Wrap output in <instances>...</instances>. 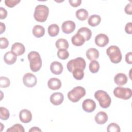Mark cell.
Instances as JSON below:
<instances>
[{
	"label": "cell",
	"mask_w": 132,
	"mask_h": 132,
	"mask_svg": "<svg viewBox=\"0 0 132 132\" xmlns=\"http://www.w3.org/2000/svg\"><path fill=\"white\" fill-rule=\"evenodd\" d=\"M27 57L29 61L30 70L34 72L39 71L42 67V59L39 53L36 51H31L28 54Z\"/></svg>",
	"instance_id": "obj_1"
},
{
	"label": "cell",
	"mask_w": 132,
	"mask_h": 132,
	"mask_svg": "<svg viewBox=\"0 0 132 132\" xmlns=\"http://www.w3.org/2000/svg\"><path fill=\"white\" fill-rule=\"evenodd\" d=\"M94 97L98 102L100 106L103 108L109 107L111 103V99L109 94L104 90H97L94 93Z\"/></svg>",
	"instance_id": "obj_2"
},
{
	"label": "cell",
	"mask_w": 132,
	"mask_h": 132,
	"mask_svg": "<svg viewBox=\"0 0 132 132\" xmlns=\"http://www.w3.org/2000/svg\"><path fill=\"white\" fill-rule=\"evenodd\" d=\"M49 14L48 8L44 5H39L35 8L34 16L35 19L39 22H45Z\"/></svg>",
	"instance_id": "obj_3"
},
{
	"label": "cell",
	"mask_w": 132,
	"mask_h": 132,
	"mask_svg": "<svg viewBox=\"0 0 132 132\" xmlns=\"http://www.w3.org/2000/svg\"><path fill=\"white\" fill-rule=\"evenodd\" d=\"M106 54L109 56L110 61L113 63H118L122 60V53L119 47L117 46L111 45L109 46L106 50Z\"/></svg>",
	"instance_id": "obj_4"
},
{
	"label": "cell",
	"mask_w": 132,
	"mask_h": 132,
	"mask_svg": "<svg viewBox=\"0 0 132 132\" xmlns=\"http://www.w3.org/2000/svg\"><path fill=\"white\" fill-rule=\"evenodd\" d=\"M85 89L81 86H77L68 92V97L71 102L76 103L79 101L81 98L85 95Z\"/></svg>",
	"instance_id": "obj_5"
},
{
	"label": "cell",
	"mask_w": 132,
	"mask_h": 132,
	"mask_svg": "<svg viewBox=\"0 0 132 132\" xmlns=\"http://www.w3.org/2000/svg\"><path fill=\"white\" fill-rule=\"evenodd\" d=\"M86 65V63L85 59L81 57H77L74 59L70 60L67 64V67L69 72H72L76 68H79L84 70Z\"/></svg>",
	"instance_id": "obj_6"
},
{
	"label": "cell",
	"mask_w": 132,
	"mask_h": 132,
	"mask_svg": "<svg viewBox=\"0 0 132 132\" xmlns=\"http://www.w3.org/2000/svg\"><path fill=\"white\" fill-rule=\"evenodd\" d=\"M113 94L117 98L126 100L131 97L132 91L128 88L117 87L113 90Z\"/></svg>",
	"instance_id": "obj_7"
},
{
	"label": "cell",
	"mask_w": 132,
	"mask_h": 132,
	"mask_svg": "<svg viewBox=\"0 0 132 132\" xmlns=\"http://www.w3.org/2000/svg\"><path fill=\"white\" fill-rule=\"evenodd\" d=\"M24 85L28 88H32L36 86L37 82L36 76L31 73H26L23 77Z\"/></svg>",
	"instance_id": "obj_8"
},
{
	"label": "cell",
	"mask_w": 132,
	"mask_h": 132,
	"mask_svg": "<svg viewBox=\"0 0 132 132\" xmlns=\"http://www.w3.org/2000/svg\"><path fill=\"white\" fill-rule=\"evenodd\" d=\"M75 23L71 20L65 21L61 25L62 31L67 34L73 32L75 29Z\"/></svg>",
	"instance_id": "obj_9"
},
{
	"label": "cell",
	"mask_w": 132,
	"mask_h": 132,
	"mask_svg": "<svg viewBox=\"0 0 132 132\" xmlns=\"http://www.w3.org/2000/svg\"><path fill=\"white\" fill-rule=\"evenodd\" d=\"M108 37L104 34H100L96 36L95 38V43L99 47H104L109 43Z\"/></svg>",
	"instance_id": "obj_10"
},
{
	"label": "cell",
	"mask_w": 132,
	"mask_h": 132,
	"mask_svg": "<svg viewBox=\"0 0 132 132\" xmlns=\"http://www.w3.org/2000/svg\"><path fill=\"white\" fill-rule=\"evenodd\" d=\"M82 108L87 112H92L96 108V103L93 100L88 98L82 102Z\"/></svg>",
	"instance_id": "obj_11"
},
{
	"label": "cell",
	"mask_w": 132,
	"mask_h": 132,
	"mask_svg": "<svg viewBox=\"0 0 132 132\" xmlns=\"http://www.w3.org/2000/svg\"><path fill=\"white\" fill-rule=\"evenodd\" d=\"M64 100V96L62 93L55 92L53 93L50 96V102L55 106L61 104Z\"/></svg>",
	"instance_id": "obj_12"
},
{
	"label": "cell",
	"mask_w": 132,
	"mask_h": 132,
	"mask_svg": "<svg viewBox=\"0 0 132 132\" xmlns=\"http://www.w3.org/2000/svg\"><path fill=\"white\" fill-rule=\"evenodd\" d=\"M19 118L22 122L28 123L31 121L32 114L29 110L24 109L20 111Z\"/></svg>",
	"instance_id": "obj_13"
},
{
	"label": "cell",
	"mask_w": 132,
	"mask_h": 132,
	"mask_svg": "<svg viewBox=\"0 0 132 132\" xmlns=\"http://www.w3.org/2000/svg\"><path fill=\"white\" fill-rule=\"evenodd\" d=\"M16 56H21L25 52L24 45L20 42L14 43L11 46V51Z\"/></svg>",
	"instance_id": "obj_14"
},
{
	"label": "cell",
	"mask_w": 132,
	"mask_h": 132,
	"mask_svg": "<svg viewBox=\"0 0 132 132\" xmlns=\"http://www.w3.org/2000/svg\"><path fill=\"white\" fill-rule=\"evenodd\" d=\"M48 87L53 90H56L59 89L61 87V80L57 78L53 77L50 78L47 82Z\"/></svg>",
	"instance_id": "obj_15"
},
{
	"label": "cell",
	"mask_w": 132,
	"mask_h": 132,
	"mask_svg": "<svg viewBox=\"0 0 132 132\" xmlns=\"http://www.w3.org/2000/svg\"><path fill=\"white\" fill-rule=\"evenodd\" d=\"M63 65L58 61H54L50 65V70L55 75H59L63 71Z\"/></svg>",
	"instance_id": "obj_16"
},
{
	"label": "cell",
	"mask_w": 132,
	"mask_h": 132,
	"mask_svg": "<svg viewBox=\"0 0 132 132\" xmlns=\"http://www.w3.org/2000/svg\"><path fill=\"white\" fill-rule=\"evenodd\" d=\"M128 80L127 76L122 73L116 74L114 77V81L118 86H121L125 85Z\"/></svg>",
	"instance_id": "obj_17"
},
{
	"label": "cell",
	"mask_w": 132,
	"mask_h": 132,
	"mask_svg": "<svg viewBox=\"0 0 132 132\" xmlns=\"http://www.w3.org/2000/svg\"><path fill=\"white\" fill-rule=\"evenodd\" d=\"M17 59V56L12 51L6 52L4 56V60L6 63L10 65L14 64Z\"/></svg>",
	"instance_id": "obj_18"
},
{
	"label": "cell",
	"mask_w": 132,
	"mask_h": 132,
	"mask_svg": "<svg viewBox=\"0 0 132 132\" xmlns=\"http://www.w3.org/2000/svg\"><path fill=\"white\" fill-rule=\"evenodd\" d=\"M86 55L89 60H96L99 57V52L95 48H90L87 51Z\"/></svg>",
	"instance_id": "obj_19"
},
{
	"label": "cell",
	"mask_w": 132,
	"mask_h": 132,
	"mask_svg": "<svg viewBox=\"0 0 132 132\" xmlns=\"http://www.w3.org/2000/svg\"><path fill=\"white\" fill-rule=\"evenodd\" d=\"M95 121L98 124H104L108 120V116L104 111H100L95 116Z\"/></svg>",
	"instance_id": "obj_20"
},
{
	"label": "cell",
	"mask_w": 132,
	"mask_h": 132,
	"mask_svg": "<svg viewBox=\"0 0 132 132\" xmlns=\"http://www.w3.org/2000/svg\"><path fill=\"white\" fill-rule=\"evenodd\" d=\"M77 33L81 35L84 38L85 41L89 40L92 36L91 30L88 27H86L80 28L78 30Z\"/></svg>",
	"instance_id": "obj_21"
},
{
	"label": "cell",
	"mask_w": 132,
	"mask_h": 132,
	"mask_svg": "<svg viewBox=\"0 0 132 132\" xmlns=\"http://www.w3.org/2000/svg\"><path fill=\"white\" fill-rule=\"evenodd\" d=\"M71 41L74 45L76 46H80L84 44L85 40L81 35L77 33L72 37Z\"/></svg>",
	"instance_id": "obj_22"
},
{
	"label": "cell",
	"mask_w": 132,
	"mask_h": 132,
	"mask_svg": "<svg viewBox=\"0 0 132 132\" xmlns=\"http://www.w3.org/2000/svg\"><path fill=\"white\" fill-rule=\"evenodd\" d=\"M33 35L36 38H41L44 35L45 29L41 25H36L33 27L32 30Z\"/></svg>",
	"instance_id": "obj_23"
},
{
	"label": "cell",
	"mask_w": 132,
	"mask_h": 132,
	"mask_svg": "<svg viewBox=\"0 0 132 132\" xmlns=\"http://www.w3.org/2000/svg\"><path fill=\"white\" fill-rule=\"evenodd\" d=\"M101 21V18L99 15L93 14L91 15L88 20L89 25L92 27H95L99 25Z\"/></svg>",
	"instance_id": "obj_24"
},
{
	"label": "cell",
	"mask_w": 132,
	"mask_h": 132,
	"mask_svg": "<svg viewBox=\"0 0 132 132\" xmlns=\"http://www.w3.org/2000/svg\"><path fill=\"white\" fill-rule=\"evenodd\" d=\"M48 35L51 37H55L59 34V27L56 24H51L47 29Z\"/></svg>",
	"instance_id": "obj_25"
},
{
	"label": "cell",
	"mask_w": 132,
	"mask_h": 132,
	"mask_svg": "<svg viewBox=\"0 0 132 132\" xmlns=\"http://www.w3.org/2000/svg\"><path fill=\"white\" fill-rule=\"evenodd\" d=\"M76 18L80 21L86 20L89 15L88 11L85 9H80L76 11L75 13Z\"/></svg>",
	"instance_id": "obj_26"
},
{
	"label": "cell",
	"mask_w": 132,
	"mask_h": 132,
	"mask_svg": "<svg viewBox=\"0 0 132 132\" xmlns=\"http://www.w3.org/2000/svg\"><path fill=\"white\" fill-rule=\"evenodd\" d=\"M56 47L58 49L60 48H64V49H68L69 48V43L68 41L66 39H63V38H60L58 39L55 43Z\"/></svg>",
	"instance_id": "obj_27"
},
{
	"label": "cell",
	"mask_w": 132,
	"mask_h": 132,
	"mask_svg": "<svg viewBox=\"0 0 132 132\" xmlns=\"http://www.w3.org/2000/svg\"><path fill=\"white\" fill-rule=\"evenodd\" d=\"M74 78L76 80H81L84 76V72L82 69L79 68L75 69L72 72Z\"/></svg>",
	"instance_id": "obj_28"
},
{
	"label": "cell",
	"mask_w": 132,
	"mask_h": 132,
	"mask_svg": "<svg viewBox=\"0 0 132 132\" xmlns=\"http://www.w3.org/2000/svg\"><path fill=\"white\" fill-rule=\"evenodd\" d=\"M90 71L92 73H97L100 69V64L96 60H92L89 65Z\"/></svg>",
	"instance_id": "obj_29"
},
{
	"label": "cell",
	"mask_w": 132,
	"mask_h": 132,
	"mask_svg": "<svg viewBox=\"0 0 132 132\" xmlns=\"http://www.w3.org/2000/svg\"><path fill=\"white\" fill-rule=\"evenodd\" d=\"M57 56L60 59L65 60L69 57V53L66 49L60 48L57 52Z\"/></svg>",
	"instance_id": "obj_30"
},
{
	"label": "cell",
	"mask_w": 132,
	"mask_h": 132,
	"mask_svg": "<svg viewBox=\"0 0 132 132\" xmlns=\"http://www.w3.org/2000/svg\"><path fill=\"white\" fill-rule=\"evenodd\" d=\"M10 117V113L9 110L3 107H1L0 108V118L3 120H6L9 119Z\"/></svg>",
	"instance_id": "obj_31"
},
{
	"label": "cell",
	"mask_w": 132,
	"mask_h": 132,
	"mask_svg": "<svg viewBox=\"0 0 132 132\" xmlns=\"http://www.w3.org/2000/svg\"><path fill=\"white\" fill-rule=\"evenodd\" d=\"M7 132L9 131H21V132H24L25 129L23 126L20 124H15L13 125L12 126L8 128L6 130Z\"/></svg>",
	"instance_id": "obj_32"
},
{
	"label": "cell",
	"mask_w": 132,
	"mask_h": 132,
	"mask_svg": "<svg viewBox=\"0 0 132 132\" xmlns=\"http://www.w3.org/2000/svg\"><path fill=\"white\" fill-rule=\"evenodd\" d=\"M107 130L108 132H119L121 129L120 126L117 123H111L107 126Z\"/></svg>",
	"instance_id": "obj_33"
},
{
	"label": "cell",
	"mask_w": 132,
	"mask_h": 132,
	"mask_svg": "<svg viewBox=\"0 0 132 132\" xmlns=\"http://www.w3.org/2000/svg\"><path fill=\"white\" fill-rule=\"evenodd\" d=\"M10 80L6 77L1 76L0 77V87L7 88L10 86Z\"/></svg>",
	"instance_id": "obj_34"
},
{
	"label": "cell",
	"mask_w": 132,
	"mask_h": 132,
	"mask_svg": "<svg viewBox=\"0 0 132 132\" xmlns=\"http://www.w3.org/2000/svg\"><path fill=\"white\" fill-rule=\"evenodd\" d=\"M20 2V0H5L4 3L7 7L12 8L18 5Z\"/></svg>",
	"instance_id": "obj_35"
},
{
	"label": "cell",
	"mask_w": 132,
	"mask_h": 132,
	"mask_svg": "<svg viewBox=\"0 0 132 132\" xmlns=\"http://www.w3.org/2000/svg\"><path fill=\"white\" fill-rule=\"evenodd\" d=\"M1 49H4L8 47L9 45V42L8 40H7V38L5 37H2L1 38Z\"/></svg>",
	"instance_id": "obj_36"
},
{
	"label": "cell",
	"mask_w": 132,
	"mask_h": 132,
	"mask_svg": "<svg viewBox=\"0 0 132 132\" xmlns=\"http://www.w3.org/2000/svg\"><path fill=\"white\" fill-rule=\"evenodd\" d=\"M125 31L128 34H132V23H127L125 26Z\"/></svg>",
	"instance_id": "obj_37"
},
{
	"label": "cell",
	"mask_w": 132,
	"mask_h": 132,
	"mask_svg": "<svg viewBox=\"0 0 132 132\" xmlns=\"http://www.w3.org/2000/svg\"><path fill=\"white\" fill-rule=\"evenodd\" d=\"M69 2L72 6L74 7H76L80 5L81 3V0H69Z\"/></svg>",
	"instance_id": "obj_38"
},
{
	"label": "cell",
	"mask_w": 132,
	"mask_h": 132,
	"mask_svg": "<svg viewBox=\"0 0 132 132\" xmlns=\"http://www.w3.org/2000/svg\"><path fill=\"white\" fill-rule=\"evenodd\" d=\"M125 12L129 15H131L132 14V5L131 3H130L126 5L124 9Z\"/></svg>",
	"instance_id": "obj_39"
},
{
	"label": "cell",
	"mask_w": 132,
	"mask_h": 132,
	"mask_svg": "<svg viewBox=\"0 0 132 132\" xmlns=\"http://www.w3.org/2000/svg\"><path fill=\"white\" fill-rule=\"evenodd\" d=\"M7 10L3 7H0V19L1 20L4 19L7 17Z\"/></svg>",
	"instance_id": "obj_40"
},
{
	"label": "cell",
	"mask_w": 132,
	"mask_h": 132,
	"mask_svg": "<svg viewBox=\"0 0 132 132\" xmlns=\"http://www.w3.org/2000/svg\"><path fill=\"white\" fill-rule=\"evenodd\" d=\"M125 61L128 64H131L132 63V53L131 52H128L126 54Z\"/></svg>",
	"instance_id": "obj_41"
},
{
	"label": "cell",
	"mask_w": 132,
	"mask_h": 132,
	"mask_svg": "<svg viewBox=\"0 0 132 132\" xmlns=\"http://www.w3.org/2000/svg\"><path fill=\"white\" fill-rule=\"evenodd\" d=\"M0 26H1V32H0V34H3V32H4L5 31V29H6V26H5V25L4 23H2V22H1L0 23Z\"/></svg>",
	"instance_id": "obj_42"
},
{
	"label": "cell",
	"mask_w": 132,
	"mask_h": 132,
	"mask_svg": "<svg viewBox=\"0 0 132 132\" xmlns=\"http://www.w3.org/2000/svg\"><path fill=\"white\" fill-rule=\"evenodd\" d=\"M41 129H40L39 127H32L29 130V131L30 132H34V131H41Z\"/></svg>",
	"instance_id": "obj_43"
}]
</instances>
